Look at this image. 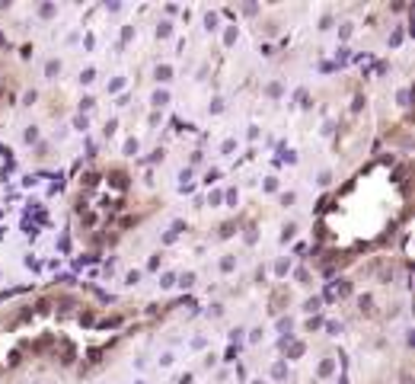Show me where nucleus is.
<instances>
[{
	"instance_id": "1",
	"label": "nucleus",
	"mask_w": 415,
	"mask_h": 384,
	"mask_svg": "<svg viewBox=\"0 0 415 384\" xmlns=\"http://www.w3.org/2000/svg\"><path fill=\"white\" fill-rule=\"evenodd\" d=\"M13 208H16V199H13V192H10V183L3 186V173H0V227H3V221L10 224Z\"/></svg>"
}]
</instances>
